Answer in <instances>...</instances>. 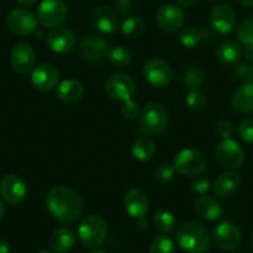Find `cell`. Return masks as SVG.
<instances>
[{"mask_svg":"<svg viewBox=\"0 0 253 253\" xmlns=\"http://www.w3.org/2000/svg\"><path fill=\"white\" fill-rule=\"evenodd\" d=\"M46 208L58 222L71 225L82 215L84 201L74 189L60 185L52 187L47 193Z\"/></svg>","mask_w":253,"mask_h":253,"instance_id":"6da1fadb","label":"cell"},{"mask_svg":"<svg viewBox=\"0 0 253 253\" xmlns=\"http://www.w3.org/2000/svg\"><path fill=\"white\" fill-rule=\"evenodd\" d=\"M176 242L186 253H206L211 246V236L203 223H184L176 232Z\"/></svg>","mask_w":253,"mask_h":253,"instance_id":"7a4b0ae2","label":"cell"},{"mask_svg":"<svg viewBox=\"0 0 253 253\" xmlns=\"http://www.w3.org/2000/svg\"><path fill=\"white\" fill-rule=\"evenodd\" d=\"M140 129L147 135H160L169 124V114L167 108L159 102H149L140 112Z\"/></svg>","mask_w":253,"mask_h":253,"instance_id":"3957f363","label":"cell"},{"mask_svg":"<svg viewBox=\"0 0 253 253\" xmlns=\"http://www.w3.org/2000/svg\"><path fill=\"white\" fill-rule=\"evenodd\" d=\"M108 227L101 216L89 215L80 223L77 236L84 247L96 248L106 241Z\"/></svg>","mask_w":253,"mask_h":253,"instance_id":"277c9868","label":"cell"},{"mask_svg":"<svg viewBox=\"0 0 253 253\" xmlns=\"http://www.w3.org/2000/svg\"><path fill=\"white\" fill-rule=\"evenodd\" d=\"M175 171L186 176L200 175L208 167L206 157L196 149H182L174 158Z\"/></svg>","mask_w":253,"mask_h":253,"instance_id":"5b68a950","label":"cell"},{"mask_svg":"<svg viewBox=\"0 0 253 253\" xmlns=\"http://www.w3.org/2000/svg\"><path fill=\"white\" fill-rule=\"evenodd\" d=\"M69 8L63 0H42L38 8V21L46 29H55L66 20Z\"/></svg>","mask_w":253,"mask_h":253,"instance_id":"8992f818","label":"cell"},{"mask_svg":"<svg viewBox=\"0 0 253 253\" xmlns=\"http://www.w3.org/2000/svg\"><path fill=\"white\" fill-rule=\"evenodd\" d=\"M135 82L129 75L117 72L111 75L104 82L106 93L117 102H126L135 93Z\"/></svg>","mask_w":253,"mask_h":253,"instance_id":"52a82bcc","label":"cell"},{"mask_svg":"<svg viewBox=\"0 0 253 253\" xmlns=\"http://www.w3.org/2000/svg\"><path fill=\"white\" fill-rule=\"evenodd\" d=\"M215 158L221 167L235 170L243 165L245 152L236 140L222 139L215 149Z\"/></svg>","mask_w":253,"mask_h":253,"instance_id":"ba28073f","label":"cell"},{"mask_svg":"<svg viewBox=\"0 0 253 253\" xmlns=\"http://www.w3.org/2000/svg\"><path fill=\"white\" fill-rule=\"evenodd\" d=\"M212 241L216 247L222 251H235L240 247L242 233L240 228L231 221L218 223L212 232Z\"/></svg>","mask_w":253,"mask_h":253,"instance_id":"9c48e42d","label":"cell"},{"mask_svg":"<svg viewBox=\"0 0 253 253\" xmlns=\"http://www.w3.org/2000/svg\"><path fill=\"white\" fill-rule=\"evenodd\" d=\"M143 75L149 84L157 88L168 86L172 80V70L169 63L160 58H150L143 67Z\"/></svg>","mask_w":253,"mask_h":253,"instance_id":"30bf717a","label":"cell"},{"mask_svg":"<svg viewBox=\"0 0 253 253\" xmlns=\"http://www.w3.org/2000/svg\"><path fill=\"white\" fill-rule=\"evenodd\" d=\"M28 194V189L20 176L8 174L0 181V195L9 205H19L23 203Z\"/></svg>","mask_w":253,"mask_h":253,"instance_id":"8fae6325","label":"cell"},{"mask_svg":"<svg viewBox=\"0 0 253 253\" xmlns=\"http://www.w3.org/2000/svg\"><path fill=\"white\" fill-rule=\"evenodd\" d=\"M6 24L13 33L18 35H31L38 29V20L30 10L25 8H15L6 16Z\"/></svg>","mask_w":253,"mask_h":253,"instance_id":"7c38bea8","label":"cell"},{"mask_svg":"<svg viewBox=\"0 0 253 253\" xmlns=\"http://www.w3.org/2000/svg\"><path fill=\"white\" fill-rule=\"evenodd\" d=\"M157 24L163 31L167 33H175L184 26L185 14L175 4H164L157 11Z\"/></svg>","mask_w":253,"mask_h":253,"instance_id":"4fadbf2b","label":"cell"},{"mask_svg":"<svg viewBox=\"0 0 253 253\" xmlns=\"http://www.w3.org/2000/svg\"><path fill=\"white\" fill-rule=\"evenodd\" d=\"M46 42L53 52L70 53L76 47L77 38L71 29L58 26L48 33Z\"/></svg>","mask_w":253,"mask_h":253,"instance_id":"5bb4252c","label":"cell"},{"mask_svg":"<svg viewBox=\"0 0 253 253\" xmlns=\"http://www.w3.org/2000/svg\"><path fill=\"white\" fill-rule=\"evenodd\" d=\"M30 80L36 89L47 92L57 86L60 81V72L51 63H41L34 69Z\"/></svg>","mask_w":253,"mask_h":253,"instance_id":"9a60e30c","label":"cell"},{"mask_svg":"<svg viewBox=\"0 0 253 253\" xmlns=\"http://www.w3.org/2000/svg\"><path fill=\"white\" fill-rule=\"evenodd\" d=\"M108 50V41L101 35H88L80 43V56L88 62L102 60Z\"/></svg>","mask_w":253,"mask_h":253,"instance_id":"2e32d148","label":"cell"},{"mask_svg":"<svg viewBox=\"0 0 253 253\" xmlns=\"http://www.w3.org/2000/svg\"><path fill=\"white\" fill-rule=\"evenodd\" d=\"M89 20L92 26L102 34H113L118 30V16L108 6L99 5L94 8Z\"/></svg>","mask_w":253,"mask_h":253,"instance_id":"e0dca14e","label":"cell"},{"mask_svg":"<svg viewBox=\"0 0 253 253\" xmlns=\"http://www.w3.org/2000/svg\"><path fill=\"white\" fill-rule=\"evenodd\" d=\"M212 28L220 34H228L236 25V13L228 4H217L210 14Z\"/></svg>","mask_w":253,"mask_h":253,"instance_id":"ac0fdd59","label":"cell"},{"mask_svg":"<svg viewBox=\"0 0 253 253\" xmlns=\"http://www.w3.org/2000/svg\"><path fill=\"white\" fill-rule=\"evenodd\" d=\"M124 208L133 218H143L149 211L148 195L140 189H130L124 195Z\"/></svg>","mask_w":253,"mask_h":253,"instance_id":"d6986e66","label":"cell"},{"mask_svg":"<svg viewBox=\"0 0 253 253\" xmlns=\"http://www.w3.org/2000/svg\"><path fill=\"white\" fill-rule=\"evenodd\" d=\"M10 62L16 72L28 74L35 65V51L29 43H18L11 51Z\"/></svg>","mask_w":253,"mask_h":253,"instance_id":"ffe728a7","label":"cell"},{"mask_svg":"<svg viewBox=\"0 0 253 253\" xmlns=\"http://www.w3.org/2000/svg\"><path fill=\"white\" fill-rule=\"evenodd\" d=\"M241 186V177L236 171L228 170L222 172L213 182V191L217 196L228 199L235 195Z\"/></svg>","mask_w":253,"mask_h":253,"instance_id":"44dd1931","label":"cell"},{"mask_svg":"<svg viewBox=\"0 0 253 253\" xmlns=\"http://www.w3.org/2000/svg\"><path fill=\"white\" fill-rule=\"evenodd\" d=\"M231 104L233 109L240 113H253V82L241 84L232 94Z\"/></svg>","mask_w":253,"mask_h":253,"instance_id":"7402d4cb","label":"cell"},{"mask_svg":"<svg viewBox=\"0 0 253 253\" xmlns=\"http://www.w3.org/2000/svg\"><path fill=\"white\" fill-rule=\"evenodd\" d=\"M76 243V235L70 227H60L50 237L51 250L55 253H69Z\"/></svg>","mask_w":253,"mask_h":253,"instance_id":"603a6c76","label":"cell"},{"mask_svg":"<svg viewBox=\"0 0 253 253\" xmlns=\"http://www.w3.org/2000/svg\"><path fill=\"white\" fill-rule=\"evenodd\" d=\"M84 93V87L77 80H65L57 87V98L62 103L74 104L82 98Z\"/></svg>","mask_w":253,"mask_h":253,"instance_id":"cb8c5ba5","label":"cell"},{"mask_svg":"<svg viewBox=\"0 0 253 253\" xmlns=\"http://www.w3.org/2000/svg\"><path fill=\"white\" fill-rule=\"evenodd\" d=\"M195 211L201 218L209 221L217 220L222 215V208L215 198L210 195H201L195 200Z\"/></svg>","mask_w":253,"mask_h":253,"instance_id":"d4e9b609","label":"cell"},{"mask_svg":"<svg viewBox=\"0 0 253 253\" xmlns=\"http://www.w3.org/2000/svg\"><path fill=\"white\" fill-rule=\"evenodd\" d=\"M241 46L235 41H225L218 46L217 51H216V57H217L218 62L228 66V65H233L238 61L241 57Z\"/></svg>","mask_w":253,"mask_h":253,"instance_id":"484cf974","label":"cell"},{"mask_svg":"<svg viewBox=\"0 0 253 253\" xmlns=\"http://www.w3.org/2000/svg\"><path fill=\"white\" fill-rule=\"evenodd\" d=\"M155 143L150 138L142 137L138 138L132 147V155L134 159L139 162H148L152 159L155 154Z\"/></svg>","mask_w":253,"mask_h":253,"instance_id":"4316f807","label":"cell"},{"mask_svg":"<svg viewBox=\"0 0 253 253\" xmlns=\"http://www.w3.org/2000/svg\"><path fill=\"white\" fill-rule=\"evenodd\" d=\"M154 227L162 233H171L176 227V220L174 215L167 210H158L153 216Z\"/></svg>","mask_w":253,"mask_h":253,"instance_id":"83f0119b","label":"cell"},{"mask_svg":"<svg viewBox=\"0 0 253 253\" xmlns=\"http://www.w3.org/2000/svg\"><path fill=\"white\" fill-rule=\"evenodd\" d=\"M182 84L184 87L189 91L194 89H200L205 84V75L199 67L191 66L185 70L184 77H182Z\"/></svg>","mask_w":253,"mask_h":253,"instance_id":"f1b7e54d","label":"cell"},{"mask_svg":"<svg viewBox=\"0 0 253 253\" xmlns=\"http://www.w3.org/2000/svg\"><path fill=\"white\" fill-rule=\"evenodd\" d=\"M144 21L139 16H129L122 24V33L128 39H137L144 33Z\"/></svg>","mask_w":253,"mask_h":253,"instance_id":"f546056e","label":"cell"},{"mask_svg":"<svg viewBox=\"0 0 253 253\" xmlns=\"http://www.w3.org/2000/svg\"><path fill=\"white\" fill-rule=\"evenodd\" d=\"M107 57L113 66L124 67L129 65L130 61H132V53L124 46H114L108 50Z\"/></svg>","mask_w":253,"mask_h":253,"instance_id":"4dcf8cb0","label":"cell"},{"mask_svg":"<svg viewBox=\"0 0 253 253\" xmlns=\"http://www.w3.org/2000/svg\"><path fill=\"white\" fill-rule=\"evenodd\" d=\"M201 38H203L201 33L194 26H186V28L181 29L179 34L180 42L187 48L196 47L201 42Z\"/></svg>","mask_w":253,"mask_h":253,"instance_id":"1f68e13d","label":"cell"},{"mask_svg":"<svg viewBox=\"0 0 253 253\" xmlns=\"http://www.w3.org/2000/svg\"><path fill=\"white\" fill-rule=\"evenodd\" d=\"M236 35L245 46L253 45V18H247L241 21Z\"/></svg>","mask_w":253,"mask_h":253,"instance_id":"d6a6232c","label":"cell"},{"mask_svg":"<svg viewBox=\"0 0 253 253\" xmlns=\"http://www.w3.org/2000/svg\"><path fill=\"white\" fill-rule=\"evenodd\" d=\"M149 253H175V245L168 236L159 235L152 241Z\"/></svg>","mask_w":253,"mask_h":253,"instance_id":"836d02e7","label":"cell"},{"mask_svg":"<svg viewBox=\"0 0 253 253\" xmlns=\"http://www.w3.org/2000/svg\"><path fill=\"white\" fill-rule=\"evenodd\" d=\"M185 102H186V106L189 107V109L194 112H201L206 107V97L200 89L190 91L187 93Z\"/></svg>","mask_w":253,"mask_h":253,"instance_id":"e575fe53","label":"cell"},{"mask_svg":"<svg viewBox=\"0 0 253 253\" xmlns=\"http://www.w3.org/2000/svg\"><path fill=\"white\" fill-rule=\"evenodd\" d=\"M237 132L243 142L253 144V118L242 119L238 124Z\"/></svg>","mask_w":253,"mask_h":253,"instance_id":"d590c367","label":"cell"},{"mask_svg":"<svg viewBox=\"0 0 253 253\" xmlns=\"http://www.w3.org/2000/svg\"><path fill=\"white\" fill-rule=\"evenodd\" d=\"M175 169L172 165L169 164H162L157 170H155V180L160 184H165V182H169L170 180L174 177Z\"/></svg>","mask_w":253,"mask_h":253,"instance_id":"8d00e7d4","label":"cell"},{"mask_svg":"<svg viewBox=\"0 0 253 253\" xmlns=\"http://www.w3.org/2000/svg\"><path fill=\"white\" fill-rule=\"evenodd\" d=\"M121 114L124 119L133 121L139 116V106L137 102L132 101V99L123 102V106L121 107Z\"/></svg>","mask_w":253,"mask_h":253,"instance_id":"74e56055","label":"cell"},{"mask_svg":"<svg viewBox=\"0 0 253 253\" xmlns=\"http://www.w3.org/2000/svg\"><path fill=\"white\" fill-rule=\"evenodd\" d=\"M190 186H191V190H193L194 193L200 194V195H205L209 190H210L211 185L208 177L203 176V175H196V176L191 180Z\"/></svg>","mask_w":253,"mask_h":253,"instance_id":"f35d334b","label":"cell"},{"mask_svg":"<svg viewBox=\"0 0 253 253\" xmlns=\"http://www.w3.org/2000/svg\"><path fill=\"white\" fill-rule=\"evenodd\" d=\"M235 74L245 84L253 82V66L250 63H238V65H236Z\"/></svg>","mask_w":253,"mask_h":253,"instance_id":"ab89813d","label":"cell"},{"mask_svg":"<svg viewBox=\"0 0 253 253\" xmlns=\"http://www.w3.org/2000/svg\"><path fill=\"white\" fill-rule=\"evenodd\" d=\"M216 133L222 139H228L233 133V124L230 121H227V119H222L216 126Z\"/></svg>","mask_w":253,"mask_h":253,"instance_id":"60d3db41","label":"cell"},{"mask_svg":"<svg viewBox=\"0 0 253 253\" xmlns=\"http://www.w3.org/2000/svg\"><path fill=\"white\" fill-rule=\"evenodd\" d=\"M116 9L121 15H126L132 10V0H116Z\"/></svg>","mask_w":253,"mask_h":253,"instance_id":"b9f144b4","label":"cell"},{"mask_svg":"<svg viewBox=\"0 0 253 253\" xmlns=\"http://www.w3.org/2000/svg\"><path fill=\"white\" fill-rule=\"evenodd\" d=\"M243 55H245L246 60L253 62V45H247L243 51Z\"/></svg>","mask_w":253,"mask_h":253,"instance_id":"7bdbcfd3","label":"cell"},{"mask_svg":"<svg viewBox=\"0 0 253 253\" xmlns=\"http://www.w3.org/2000/svg\"><path fill=\"white\" fill-rule=\"evenodd\" d=\"M10 252V243L6 240H0V253Z\"/></svg>","mask_w":253,"mask_h":253,"instance_id":"ee69618b","label":"cell"},{"mask_svg":"<svg viewBox=\"0 0 253 253\" xmlns=\"http://www.w3.org/2000/svg\"><path fill=\"white\" fill-rule=\"evenodd\" d=\"M38 0H16V3L19 4L23 8H29V6H33Z\"/></svg>","mask_w":253,"mask_h":253,"instance_id":"f6af8a7d","label":"cell"},{"mask_svg":"<svg viewBox=\"0 0 253 253\" xmlns=\"http://www.w3.org/2000/svg\"><path fill=\"white\" fill-rule=\"evenodd\" d=\"M177 4L180 6H184V8H189V6H193L196 3V0H176Z\"/></svg>","mask_w":253,"mask_h":253,"instance_id":"bcb514c9","label":"cell"},{"mask_svg":"<svg viewBox=\"0 0 253 253\" xmlns=\"http://www.w3.org/2000/svg\"><path fill=\"white\" fill-rule=\"evenodd\" d=\"M237 1L243 6H253V0H237Z\"/></svg>","mask_w":253,"mask_h":253,"instance_id":"7dc6e473","label":"cell"},{"mask_svg":"<svg viewBox=\"0 0 253 253\" xmlns=\"http://www.w3.org/2000/svg\"><path fill=\"white\" fill-rule=\"evenodd\" d=\"M4 213H5V206H4L3 200H1V199H0V218L3 217Z\"/></svg>","mask_w":253,"mask_h":253,"instance_id":"c3c4849f","label":"cell"},{"mask_svg":"<svg viewBox=\"0 0 253 253\" xmlns=\"http://www.w3.org/2000/svg\"><path fill=\"white\" fill-rule=\"evenodd\" d=\"M88 253H107V252H106V251H103V250H98V248H96V250L89 251Z\"/></svg>","mask_w":253,"mask_h":253,"instance_id":"681fc988","label":"cell"},{"mask_svg":"<svg viewBox=\"0 0 253 253\" xmlns=\"http://www.w3.org/2000/svg\"><path fill=\"white\" fill-rule=\"evenodd\" d=\"M38 253H52V252H50V251H40V252Z\"/></svg>","mask_w":253,"mask_h":253,"instance_id":"f907efd6","label":"cell"},{"mask_svg":"<svg viewBox=\"0 0 253 253\" xmlns=\"http://www.w3.org/2000/svg\"><path fill=\"white\" fill-rule=\"evenodd\" d=\"M251 243H252V246H253V235H252V237H251Z\"/></svg>","mask_w":253,"mask_h":253,"instance_id":"816d5d0a","label":"cell"},{"mask_svg":"<svg viewBox=\"0 0 253 253\" xmlns=\"http://www.w3.org/2000/svg\"><path fill=\"white\" fill-rule=\"evenodd\" d=\"M210 1H221V0H210Z\"/></svg>","mask_w":253,"mask_h":253,"instance_id":"f5cc1de1","label":"cell"}]
</instances>
